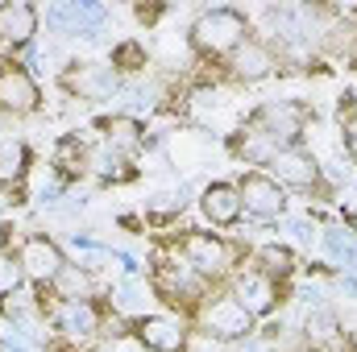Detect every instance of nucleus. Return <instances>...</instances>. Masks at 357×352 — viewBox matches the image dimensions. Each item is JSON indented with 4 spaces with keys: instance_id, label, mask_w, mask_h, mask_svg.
I'll return each instance as SVG.
<instances>
[{
    "instance_id": "1",
    "label": "nucleus",
    "mask_w": 357,
    "mask_h": 352,
    "mask_svg": "<svg viewBox=\"0 0 357 352\" xmlns=\"http://www.w3.org/2000/svg\"><path fill=\"white\" fill-rule=\"evenodd\" d=\"M250 38V21L241 8H208L191 21V46L204 58H229Z\"/></svg>"
},
{
    "instance_id": "2",
    "label": "nucleus",
    "mask_w": 357,
    "mask_h": 352,
    "mask_svg": "<svg viewBox=\"0 0 357 352\" xmlns=\"http://www.w3.org/2000/svg\"><path fill=\"white\" fill-rule=\"evenodd\" d=\"M100 307L91 298H59L50 307V328L59 332L63 352H91L100 336Z\"/></svg>"
},
{
    "instance_id": "3",
    "label": "nucleus",
    "mask_w": 357,
    "mask_h": 352,
    "mask_svg": "<svg viewBox=\"0 0 357 352\" xmlns=\"http://www.w3.org/2000/svg\"><path fill=\"white\" fill-rule=\"evenodd\" d=\"M307 120H312V108H307V104H299V99H266L245 125L262 129L266 137H274V141L287 150V145H299Z\"/></svg>"
},
{
    "instance_id": "4",
    "label": "nucleus",
    "mask_w": 357,
    "mask_h": 352,
    "mask_svg": "<svg viewBox=\"0 0 357 352\" xmlns=\"http://www.w3.org/2000/svg\"><path fill=\"white\" fill-rule=\"evenodd\" d=\"M199 332L204 336H212V340H250V332H254V315L233 298V294H216V298H208L204 307H199Z\"/></svg>"
},
{
    "instance_id": "5",
    "label": "nucleus",
    "mask_w": 357,
    "mask_h": 352,
    "mask_svg": "<svg viewBox=\"0 0 357 352\" xmlns=\"http://www.w3.org/2000/svg\"><path fill=\"white\" fill-rule=\"evenodd\" d=\"M178 253L199 278H220L233 265V245L225 237H216V232H187L178 241Z\"/></svg>"
},
{
    "instance_id": "6",
    "label": "nucleus",
    "mask_w": 357,
    "mask_h": 352,
    "mask_svg": "<svg viewBox=\"0 0 357 352\" xmlns=\"http://www.w3.org/2000/svg\"><path fill=\"white\" fill-rule=\"evenodd\" d=\"M237 195H241V207L254 216V220H278L282 211H287V191L266 175V170H250V175H241L237 182Z\"/></svg>"
},
{
    "instance_id": "7",
    "label": "nucleus",
    "mask_w": 357,
    "mask_h": 352,
    "mask_svg": "<svg viewBox=\"0 0 357 352\" xmlns=\"http://www.w3.org/2000/svg\"><path fill=\"white\" fill-rule=\"evenodd\" d=\"M63 88L71 91L75 99H91V104H100V99L121 95L125 79H121L112 67H104V63H75V67L63 71Z\"/></svg>"
},
{
    "instance_id": "8",
    "label": "nucleus",
    "mask_w": 357,
    "mask_h": 352,
    "mask_svg": "<svg viewBox=\"0 0 357 352\" xmlns=\"http://www.w3.org/2000/svg\"><path fill=\"white\" fill-rule=\"evenodd\" d=\"M17 262L25 269V278L29 282H38V286H54V278L63 273V249H59V241H50L46 232H33V237H25L21 241V249H17Z\"/></svg>"
},
{
    "instance_id": "9",
    "label": "nucleus",
    "mask_w": 357,
    "mask_h": 352,
    "mask_svg": "<svg viewBox=\"0 0 357 352\" xmlns=\"http://www.w3.org/2000/svg\"><path fill=\"white\" fill-rule=\"evenodd\" d=\"M270 178L287 191V186H295V191H312V186H320V162L303 150V145H287V150H278L274 158H270Z\"/></svg>"
},
{
    "instance_id": "10",
    "label": "nucleus",
    "mask_w": 357,
    "mask_h": 352,
    "mask_svg": "<svg viewBox=\"0 0 357 352\" xmlns=\"http://www.w3.org/2000/svg\"><path fill=\"white\" fill-rule=\"evenodd\" d=\"M42 108V88L25 67H4L0 71V112L4 116H29Z\"/></svg>"
},
{
    "instance_id": "11",
    "label": "nucleus",
    "mask_w": 357,
    "mask_h": 352,
    "mask_svg": "<svg viewBox=\"0 0 357 352\" xmlns=\"http://www.w3.org/2000/svg\"><path fill=\"white\" fill-rule=\"evenodd\" d=\"M104 4H91V0H67V4H54L46 8V29L54 33H79V38H96L100 25H104Z\"/></svg>"
},
{
    "instance_id": "12",
    "label": "nucleus",
    "mask_w": 357,
    "mask_h": 352,
    "mask_svg": "<svg viewBox=\"0 0 357 352\" xmlns=\"http://www.w3.org/2000/svg\"><path fill=\"white\" fill-rule=\"evenodd\" d=\"M278 71V54L270 50L266 42H258V38H245L233 54H229V75L237 79V83H262Z\"/></svg>"
},
{
    "instance_id": "13",
    "label": "nucleus",
    "mask_w": 357,
    "mask_h": 352,
    "mask_svg": "<svg viewBox=\"0 0 357 352\" xmlns=\"http://www.w3.org/2000/svg\"><path fill=\"white\" fill-rule=\"evenodd\" d=\"M233 298H237L254 319H262V315H270V311L278 307V282H274L270 273H262L258 265H254V269H241V273L233 278Z\"/></svg>"
},
{
    "instance_id": "14",
    "label": "nucleus",
    "mask_w": 357,
    "mask_h": 352,
    "mask_svg": "<svg viewBox=\"0 0 357 352\" xmlns=\"http://www.w3.org/2000/svg\"><path fill=\"white\" fill-rule=\"evenodd\" d=\"M146 352H183L187 349V323L178 315H142L133 323Z\"/></svg>"
},
{
    "instance_id": "15",
    "label": "nucleus",
    "mask_w": 357,
    "mask_h": 352,
    "mask_svg": "<svg viewBox=\"0 0 357 352\" xmlns=\"http://www.w3.org/2000/svg\"><path fill=\"white\" fill-rule=\"evenodd\" d=\"M199 211H204V220L208 224H216V228H233L237 220H241V195H237V182H208L204 191H199Z\"/></svg>"
},
{
    "instance_id": "16",
    "label": "nucleus",
    "mask_w": 357,
    "mask_h": 352,
    "mask_svg": "<svg viewBox=\"0 0 357 352\" xmlns=\"http://www.w3.org/2000/svg\"><path fill=\"white\" fill-rule=\"evenodd\" d=\"M154 290H158L167 303H178V298L199 294V290H204V278L183 262V253H178V257H167V262L154 269Z\"/></svg>"
},
{
    "instance_id": "17",
    "label": "nucleus",
    "mask_w": 357,
    "mask_h": 352,
    "mask_svg": "<svg viewBox=\"0 0 357 352\" xmlns=\"http://www.w3.org/2000/svg\"><path fill=\"white\" fill-rule=\"evenodd\" d=\"M38 21H42V13H38L33 4H25V0L0 4V42L25 50V46L33 42V33H38Z\"/></svg>"
},
{
    "instance_id": "18",
    "label": "nucleus",
    "mask_w": 357,
    "mask_h": 352,
    "mask_svg": "<svg viewBox=\"0 0 357 352\" xmlns=\"http://www.w3.org/2000/svg\"><path fill=\"white\" fill-rule=\"evenodd\" d=\"M104 145H108L112 154H121V158L142 154V150H146V129H142V120H137V116H112V120H104Z\"/></svg>"
},
{
    "instance_id": "19",
    "label": "nucleus",
    "mask_w": 357,
    "mask_h": 352,
    "mask_svg": "<svg viewBox=\"0 0 357 352\" xmlns=\"http://www.w3.org/2000/svg\"><path fill=\"white\" fill-rule=\"evenodd\" d=\"M303 340H307L312 349H320V352L341 349V319H337V311L312 307V311L303 315Z\"/></svg>"
},
{
    "instance_id": "20",
    "label": "nucleus",
    "mask_w": 357,
    "mask_h": 352,
    "mask_svg": "<svg viewBox=\"0 0 357 352\" xmlns=\"http://www.w3.org/2000/svg\"><path fill=\"white\" fill-rule=\"evenodd\" d=\"M320 241H324L328 262L337 265V269H345V273H354V269H357V237L345 228V224L324 228V232H320Z\"/></svg>"
},
{
    "instance_id": "21",
    "label": "nucleus",
    "mask_w": 357,
    "mask_h": 352,
    "mask_svg": "<svg viewBox=\"0 0 357 352\" xmlns=\"http://www.w3.org/2000/svg\"><path fill=\"white\" fill-rule=\"evenodd\" d=\"M54 175H59V178L88 175V145H84L75 133L59 137V145H54Z\"/></svg>"
},
{
    "instance_id": "22",
    "label": "nucleus",
    "mask_w": 357,
    "mask_h": 352,
    "mask_svg": "<svg viewBox=\"0 0 357 352\" xmlns=\"http://www.w3.org/2000/svg\"><path fill=\"white\" fill-rule=\"evenodd\" d=\"M233 150H237V158H245V162H254V166H270V158L282 150L274 137H266L262 129H254V125H245L241 129V137L233 141Z\"/></svg>"
},
{
    "instance_id": "23",
    "label": "nucleus",
    "mask_w": 357,
    "mask_h": 352,
    "mask_svg": "<svg viewBox=\"0 0 357 352\" xmlns=\"http://www.w3.org/2000/svg\"><path fill=\"white\" fill-rule=\"evenodd\" d=\"M25 166H29L25 141H21V137H0V182L25 178Z\"/></svg>"
},
{
    "instance_id": "24",
    "label": "nucleus",
    "mask_w": 357,
    "mask_h": 352,
    "mask_svg": "<svg viewBox=\"0 0 357 352\" xmlns=\"http://www.w3.org/2000/svg\"><path fill=\"white\" fill-rule=\"evenodd\" d=\"M88 175H96L100 182H125L129 170H125L121 154H112L108 145H96V150H88Z\"/></svg>"
},
{
    "instance_id": "25",
    "label": "nucleus",
    "mask_w": 357,
    "mask_h": 352,
    "mask_svg": "<svg viewBox=\"0 0 357 352\" xmlns=\"http://www.w3.org/2000/svg\"><path fill=\"white\" fill-rule=\"evenodd\" d=\"M258 269L270 273L274 282H282V278L295 269V249H291V245H262V249H258Z\"/></svg>"
},
{
    "instance_id": "26",
    "label": "nucleus",
    "mask_w": 357,
    "mask_h": 352,
    "mask_svg": "<svg viewBox=\"0 0 357 352\" xmlns=\"http://www.w3.org/2000/svg\"><path fill=\"white\" fill-rule=\"evenodd\" d=\"M59 298H91V269L88 265H63V273L54 278Z\"/></svg>"
},
{
    "instance_id": "27",
    "label": "nucleus",
    "mask_w": 357,
    "mask_h": 352,
    "mask_svg": "<svg viewBox=\"0 0 357 352\" xmlns=\"http://www.w3.org/2000/svg\"><path fill=\"white\" fill-rule=\"evenodd\" d=\"M146 303H150V298H146V290H142L133 278H125V282L116 286V298H112V307H116L121 315H133V319H142V315H146Z\"/></svg>"
},
{
    "instance_id": "28",
    "label": "nucleus",
    "mask_w": 357,
    "mask_h": 352,
    "mask_svg": "<svg viewBox=\"0 0 357 352\" xmlns=\"http://www.w3.org/2000/svg\"><path fill=\"white\" fill-rule=\"evenodd\" d=\"M38 311H42V303H38V298H29V294H21V290H17L13 298H4V315H8L21 332H29V328L38 323Z\"/></svg>"
},
{
    "instance_id": "29",
    "label": "nucleus",
    "mask_w": 357,
    "mask_h": 352,
    "mask_svg": "<svg viewBox=\"0 0 357 352\" xmlns=\"http://www.w3.org/2000/svg\"><path fill=\"white\" fill-rule=\"evenodd\" d=\"M187 207V186H178V191H162V195H154L150 203H146V216L150 220H171V216H178Z\"/></svg>"
},
{
    "instance_id": "30",
    "label": "nucleus",
    "mask_w": 357,
    "mask_h": 352,
    "mask_svg": "<svg viewBox=\"0 0 357 352\" xmlns=\"http://www.w3.org/2000/svg\"><path fill=\"white\" fill-rule=\"evenodd\" d=\"M21 286H25V269H21V262L8 257V253H0V298H13Z\"/></svg>"
},
{
    "instance_id": "31",
    "label": "nucleus",
    "mask_w": 357,
    "mask_h": 352,
    "mask_svg": "<svg viewBox=\"0 0 357 352\" xmlns=\"http://www.w3.org/2000/svg\"><path fill=\"white\" fill-rule=\"evenodd\" d=\"M146 67V50H142V42H121L116 50H112V71L121 75V71H142Z\"/></svg>"
},
{
    "instance_id": "32",
    "label": "nucleus",
    "mask_w": 357,
    "mask_h": 352,
    "mask_svg": "<svg viewBox=\"0 0 357 352\" xmlns=\"http://www.w3.org/2000/svg\"><path fill=\"white\" fill-rule=\"evenodd\" d=\"M287 232H291V245H299V249H312V241H316V224L307 216L287 220Z\"/></svg>"
},
{
    "instance_id": "33",
    "label": "nucleus",
    "mask_w": 357,
    "mask_h": 352,
    "mask_svg": "<svg viewBox=\"0 0 357 352\" xmlns=\"http://www.w3.org/2000/svg\"><path fill=\"white\" fill-rule=\"evenodd\" d=\"M237 352H278V344L266 340V336H250V340H241V349Z\"/></svg>"
},
{
    "instance_id": "34",
    "label": "nucleus",
    "mask_w": 357,
    "mask_h": 352,
    "mask_svg": "<svg viewBox=\"0 0 357 352\" xmlns=\"http://www.w3.org/2000/svg\"><path fill=\"white\" fill-rule=\"evenodd\" d=\"M345 154H349V162H357V116L345 120Z\"/></svg>"
},
{
    "instance_id": "35",
    "label": "nucleus",
    "mask_w": 357,
    "mask_h": 352,
    "mask_svg": "<svg viewBox=\"0 0 357 352\" xmlns=\"http://www.w3.org/2000/svg\"><path fill=\"white\" fill-rule=\"evenodd\" d=\"M328 178H333V182H349V166H345V162H333V166H328Z\"/></svg>"
},
{
    "instance_id": "36",
    "label": "nucleus",
    "mask_w": 357,
    "mask_h": 352,
    "mask_svg": "<svg viewBox=\"0 0 357 352\" xmlns=\"http://www.w3.org/2000/svg\"><path fill=\"white\" fill-rule=\"evenodd\" d=\"M341 290H345L349 298H357V278L354 273H341Z\"/></svg>"
},
{
    "instance_id": "37",
    "label": "nucleus",
    "mask_w": 357,
    "mask_h": 352,
    "mask_svg": "<svg viewBox=\"0 0 357 352\" xmlns=\"http://www.w3.org/2000/svg\"><path fill=\"white\" fill-rule=\"evenodd\" d=\"M345 224H349V232H354V237H357V203H354V207H349V211H345Z\"/></svg>"
},
{
    "instance_id": "38",
    "label": "nucleus",
    "mask_w": 357,
    "mask_h": 352,
    "mask_svg": "<svg viewBox=\"0 0 357 352\" xmlns=\"http://www.w3.org/2000/svg\"><path fill=\"white\" fill-rule=\"evenodd\" d=\"M4 120H8V116H4V112H0V129H4Z\"/></svg>"
},
{
    "instance_id": "39",
    "label": "nucleus",
    "mask_w": 357,
    "mask_h": 352,
    "mask_svg": "<svg viewBox=\"0 0 357 352\" xmlns=\"http://www.w3.org/2000/svg\"><path fill=\"white\" fill-rule=\"evenodd\" d=\"M0 249H4V228H0Z\"/></svg>"
}]
</instances>
